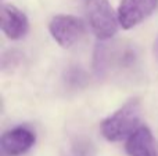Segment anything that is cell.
<instances>
[{
    "label": "cell",
    "instance_id": "1",
    "mask_svg": "<svg viewBox=\"0 0 158 156\" xmlns=\"http://www.w3.org/2000/svg\"><path fill=\"white\" fill-rule=\"evenodd\" d=\"M142 107L137 99H131L117 112L101 122V134L110 142L128 140V137L140 126Z\"/></svg>",
    "mask_w": 158,
    "mask_h": 156
},
{
    "label": "cell",
    "instance_id": "2",
    "mask_svg": "<svg viewBox=\"0 0 158 156\" xmlns=\"http://www.w3.org/2000/svg\"><path fill=\"white\" fill-rule=\"evenodd\" d=\"M86 13L90 29L98 40H108L118 32V14L108 0H86Z\"/></svg>",
    "mask_w": 158,
    "mask_h": 156
},
{
    "label": "cell",
    "instance_id": "3",
    "mask_svg": "<svg viewBox=\"0 0 158 156\" xmlns=\"http://www.w3.org/2000/svg\"><path fill=\"white\" fill-rule=\"evenodd\" d=\"M49 32L58 46L63 49H69L83 36L85 24L75 15L60 14L53 17L49 22Z\"/></svg>",
    "mask_w": 158,
    "mask_h": 156
},
{
    "label": "cell",
    "instance_id": "4",
    "mask_svg": "<svg viewBox=\"0 0 158 156\" xmlns=\"http://www.w3.org/2000/svg\"><path fill=\"white\" fill-rule=\"evenodd\" d=\"M158 0H121L118 6V19L123 29H132L147 19L156 11Z\"/></svg>",
    "mask_w": 158,
    "mask_h": 156
},
{
    "label": "cell",
    "instance_id": "5",
    "mask_svg": "<svg viewBox=\"0 0 158 156\" xmlns=\"http://www.w3.org/2000/svg\"><path fill=\"white\" fill-rule=\"evenodd\" d=\"M35 133L25 126H18L3 134L2 149L8 156H21L27 154L35 145Z\"/></svg>",
    "mask_w": 158,
    "mask_h": 156
},
{
    "label": "cell",
    "instance_id": "6",
    "mask_svg": "<svg viewBox=\"0 0 158 156\" xmlns=\"http://www.w3.org/2000/svg\"><path fill=\"white\" fill-rule=\"evenodd\" d=\"M2 30L11 40L25 37L29 30L28 17L15 6L4 4L2 8Z\"/></svg>",
    "mask_w": 158,
    "mask_h": 156
},
{
    "label": "cell",
    "instance_id": "7",
    "mask_svg": "<svg viewBox=\"0 0 158 156\" xmlns=\"http://www.w3.org/2000/svg\"><path fill=\"white\" fill-rule=\"evenodd\" d=\"M125 151L129 156H158V146L147 126H139L128 137Z\"/></svg>",
    "mask_w": 158,
    "mask_h": 156
},
{
    "label": "cell",
    "instance_id": "8",
    "mask_svg": "<svg viewBox=\"0 0 158 156\" xmlns=\"http://www.w3.org/2000/svg\"><path fill=\"white\" fill-rule=\"evenodd\" d=\"M65 80L71 87H81L86 82V73L79 68H72L67 72Z\"/></svg>",
    "mask_w": 158,
    "mask_h": 156
},
{
    "label": "cell",
    "instance_id": "9",
    "mask_svg": "<svg viewBox=\"0 0 158 156\" xmlns=\"http://www.w3.org/2000/svg\"><path fill=\"white\" fill-rule=\"evenodd\" d=\"M154 55H156L158 60V39L156 40V43H154Z\"/></svg>",
    "mask_w": 158,
    "mask_h": 156
}]
</instances>
